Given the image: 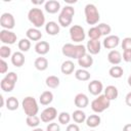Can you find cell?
I'll return each mask as SVG.
<instances>
[{"label":"cell","mask_w":131,"mask_h":131,"mask_svg":"<svg viewBox=\"0 0 131 131\" xmlns=\"http://www.w3.org/2000/svg\"><path fill=\"white\" fill-rule=\"evenodd\" d=\"M61 52L64 56L67 57H71V58H76L79 59L82 56H84L87 53V49L84 45L82 44H77L74 45L72 43H67L62 46L61 48Z\"/></svg>","instance_id":"obj_1"},{"label":"cell","mask_w":131,"mask_h":131,"mask_svg":"<svg viewBox=\"0 0 131 131\" xmlns=\"http://www.w3.org/2000/svg\"><path fill=\"white\" fill-rule=\"evenodd\" d=\"M74 14H75L74 7L71 6V5H66L61 9V11H60V13L58 15V24L63 28L69 27L72 24Z\"/></svg>","instance_id":"obj_2"},{"label":"cell","mask_w":131,"mask_h":131,"mask_svg":"<svg viewBox=\"0 0 131 131\" xmlns=\"http://www.w3.org/2000/svg\"><path fill=\"white\" fill-rule=\"evenodd\" d=\"M28 18L33 26L38 29L45 24V15L40 8H32L28 12Z\"/></svg>","instance_id":"obj_3"},{"label":"cell","mask_w":131,"mask_h":131,"mask_svg":"<svg viewBox=\"0 0 131 131\" xmlns=\"http://www.w3.org/2000/svg\"><path fill=\"white\" fill-rule=\"evenodd\" d=\"M23 110L25 112V114L27 115V117H31V116H37L38 112H39V106L37 103V100L32 97V96H27L24 98L23 102Z\"/></svg>","instance_id":"obj_4"},{"label":"cell","mask_w":131,"mask_h":131,"mask_svg":"<svg viewBox=\"0 0 131 131\" xmlns=\"http://www.w3.org/2000/svg\"><path fill=\"white\" fill-rule=\"evenodd\" d=\"M84 13H85L86 23L88 25H96L100 19L99 12H98V10L94 4H91V3L87 4L85 6Z\"/></svg>","instance_id":"obj_5"},{"label":"cell","mask_w":131,"mask_h":131,"mask_svg":"<svg viewBox=\"0 0 131 131\" xmlns=\"http://www.w3.org/2000/svg\"><path fill=\"white\" fill-rule=\"evenodd\" d=\"M110 105H111V100L107 99L104 94L98 95V97L93 99L91 102V108L95 113H102L103 111L108 108Z\"/></svg>","instance_id":"obj_6"},{"label":"cell","mask_w":131,"mask_h":131,"mask_svg":"<svg viewBox=\"0 0 131 131\" xmlns=\"http://www.w3.org/2000/svg\"><path fill=\"white\" fill-rule=\"evenodd\" d=\"M70 36H71L72 41H74L76 43H80V42H82L85 39L86 34H85L84 29L81 26L74 25L70 29Z\"/></svg>","instance_id":"obj_7"},{"label":"cell","mask_w":131,"mask_h":131,"mask_svg":"<svg viewBox=\"0 0 131 131\" xmlns=\"http://www.w3.org/2000/svg\"><path fill=\"white\" fill-rule=\"evenodd\" d=\"M15 25V19L14 16L11 13L5 12L1 15L0 17V26L3 28V30H11L14 28Z\"/></svg>","instance_id":"obj_8"},{"label":"cell","mask_w":131,"mask_h":131,"mask_svg":"<svg viewBox=\"0 0 131 131\" xmlns=\"http://www.w3.org/2000/svg\"><path fill=\"white\" fill-rule=\"evenodd\" d=\"M56 117H57V111H56V108L53 107V106L46 107L45 110L42 111V113H41V115H40V119H41V121L44 122V123L52 122Z\"/></svg>","instance_id":"obj_9"},{"label":"cell","mask_w":131,"mask_h":131,"mask_svg":"<svg viewBox=\"0 0 131 131\" xmlns=\"http://www.w3.org/2000/svg\"><path fill=\"white\" fill-rule=\"evenodd\" d=\"M16 35L9 31V30H1L0 31V41L3 44H7V45H11L14 44L16 41Z\"/></svg>","instance_id":"obj_10"},{"label":"cell","mask_w":131,"mask_h":131,"mask_svg":"<svg viewBox=\"0 0 131 131\" xmlns=\"http://www.w3.org/2000/svg\"><path fill=\"white\" fill-rule=\"evenodd\" d=\"M120 43V38L117 36V35H110V36H106L102 42L103 44V47L106 48V49H113V48H116Z\"/></svg>","instance_id":"obj_11"},{"label":"cell","mask_w":131,"mask_h":131,"mask_svg":"<svg viewBox=\"0 0 131 131\" xmlns=\"http://www.w3.org/2000/svg\"><path fill=\"white\" fill-rule=\"evenodd\" d=\"M103 90V85L99 80H93L88 84V91L92 95H100Z\"/></svg>","instance_id":"obj_12"},{"label":"cell","mask_w":131,"mask_h":131,"mask_svg":"<svg viewBox=\"0 0 131 131\" xmlns=\"http://www.w3.org/2000/svg\"><path fill=\"white\" fill-rule=\"evenodd\" d=\"M74 103L78 108H84L89 103L88 96L84 93H78L74 98Z\"/></svg>","instance_id":"obj_13"},{"label":"cell","mask_w":131,"mask_h":131,"mask_svg":"<svg viewBox=\"0 0 131 131\" xmlns=\"http://www.w3.org/2000/svg\"><path fill=\"white\" fill-rule=\"evenodd\" d=\"M101 43L99 40H89L86 45V49L90 54H97L100 52Z\"/></svg>","instance_id":"obj_14"},{"label":"cell","mask_w":131,"mask_h":131,"mask_svg":"<svg viewBox=\"0 0 131 131\" xmlns=\"http://www.w3.org/2000/svg\"><path fill=\"white\" fill-rule=\"evenodd\" d=\"M11 63L16 67V68H20L21 66H24L25 63V55L21 51H16L14 53H12L11 55Z\"/></svg>","instance_id":"obj_15"},{"label":"cell","mask_w":131,"mask_h":131,"mask_svg":"<svg viewBox=\"0 0 131 131\" xmlns=\"http://www.w3.org/2000/svg\"><path fill=\"white\" fill-rule=\"evenodd\" d=\"M107 60H108L110 63H112L114 66L119 64L122 61V55H121L120 51L115 50V49L111 50L108 52V54H107Z\"/></svg>","instance_id":"obj_16"},{"label":"cell","mask_w":131,"mask_h":131,"mask_svg":"<svg viewBox=\"0 0 131 131\" xmlns=\"http://www.w3.org/2000/svg\"><path fill=\"white\" fill-rule=\"evenodd\" d=\"M49 49H50V45L46 41H39L35 45V51L40 55H45L46 53H48Z\"/></svg>","instance_id":"obj_17"},{"label":"cell","mask_w":131,"mask_h":131,"mask_svg":"<svg viewBox=\"0 0 131 131\" xmlns=\"http://www.w3.org/2000/svg\"><path fill=\"white\" fill-rule=\"evenodd\" d=\"M60 9V3L56 0H49L45 2V10L48 13H56Z\"/></svg>","instance_id":"obj_18"},{"label":"cell","mask_w":131,"mask_h":131,"mask_svg":"<svg viewBox=\"0 0 131 131\" xmlns=\"http://www.w3.org/2000/svg\"><path fill=\"white\" fill-rule=\"evenodd\" d=\"M26 35H27V38L30 41H39L42 38L41 31H39L36 28H30V29H28Z\"/></svg>","instance_id":"obj_19"},{"label":"cell","mask_w":131,"mask_h":131,"mask_svg":"<svg viewBox=\"0 0 131 131\" xmlns=\"http://www.w3.org/2000/svg\"><path fill=\"white\" fill-rule=\"evenodd\" d=\"M104 95L106 96L107 99H110V100H115V99L118 97V95H119V91H118V89H117L116 86H114V85H108V86H106V88L104 89Z\"/></svg>","instance_id":"obj_20"},{"label":"cell","mask_w":131,"mask_h":131,"mask_svg":"<svg viewBox=\"0 0 131 131\" xmlns=\"http://www.w3.org/2000/svg\"><path fill=\"white\" fill-rule=\"evenodd\" d=\"M45 31L50 36H55L59 33V25L55 21H48L45 26Z\"/></svg>","instance_id":"obj_21"},{"label":"cell","mask_w":131,"mask_h":131,"mask_svg":"<svg viewBox=\"0 0 131 131\" xmlns=\"http://www.w3.org/2000/svg\"><path fill=\"white\" fill-rule=\"evenodd\" d=\"M78 63H79V66H81L82 69L86 70V69L90 68L93 64V58H92V56L90 54L86 53L84 56H82L81 58L78 59Z\"/></svg>","instance_id":"obj_22"},{"label":"cell","mask_w":131,"mask_h":131,"mask_svg":"<svg viewBox=\"0 0 131 131\" xmlns=\"http://www.w3.org/2000/svg\"><path fill=\"white\" fill-rule=\"evenodd\" d=\"M53 100V94L51 91H44L39 97V101L42 105H48Z\"/></svg>","instance_id":"obj_23"},{"label":"cell","mask_w":131,"mask_h":131,"mask_svg":"<svg viewBox=\"0 0 131 131\" xmlns=\"http://www.w3.org/2000/svg\"><path fill=\"white\" fill-rule=\"evenodd\" d=\"M74 70H75V64H74V62L72 60H66V61H63L62 64H61V67H60V71L64 75H71V74H73Z\"/></svg>","instance_id":"obj_24"},{"label":"cell","mask_w":131,"mask_h":131,"mask_svg":"<svg viewBox=\"0 0 131 131\" xmlns=\"http://www.w3.org/2000/svg\"><path fill=\"white\" fill-rule=\"evenodd\" d=\"M34 66H35V68H36L38 71H45V70L48 68V60H47V58H45V57H43V56L37 57V58L35 59Z\"/></svg>","instance_id":"obj_25"},{"label":"cell","mask_w":131,"mask_h":131,"mask_svg":"<svg viewBox=\"0 0 131 131\" xmlns=\"http://www.w3.org/2000/svg\"><path fill=\"white\" fill-rule=\"evenodd\" d=\"M100 121H101V119H100V117L98 115H90L86 119V124L90 128H95V127L99 126Z\"/></svg>","instance_id":"obj_26"},{"label":"cell","mask_w":131,"mask_h":131,"mask_svg":"<svg viewBox=\"0 0 131 131\" xmlns=\"http://www.w3.org/2000/svg\"><path fill=\"white\" fill-rule=\"evenodd\" d=\"M72 119H73L77 124H80V123H83L84 121H86L87 117H86V114H85L82 110H76V111H74V113L72 114Z\"/></svg>","instance_id":"obj_27"},{"label":"cell","mask_w":131,"mask_h":131,"mask_svg":"<svg viewBox=\"0 0 131 131\" xmlns=\"http://www.w3.org/2000/svg\"><path fill=\"white\" fill-rule=\"evenodd\" d=\"M75 77L79 81H88L90 79V73L85 69H79L75 72Z\"/></svg>","instance_id":"obj_28"},{"label":"cell","mask_w":131,"mask_h":131,"mask_svg":"<svg viewBox=\"0 0 131 131\" xmlns=\"http://www.w3.org/2000/svg\"><path fill=\"white\" fill-rule=\"evenodd\" d=\"M108 74H110V76H111L112 78L119 79V78H121V77L123 76L124 70H123V68L120 67V66H114V67H112V68L110 69Z\"/></svg>","instance_id":"obj_29"},{"label":"cell","mask_w":131,"mask_h":131,"mask_svg":"<svg viewBox=\"0 0 131 131\" xmlns=\"http://www.w3.org/2000/svg\"><path fill=\"white\" fill-rule=\"evenodd\" d=\"M18 104H19V102H18L17 98H15L14 96L8 97L6 99V101H5V106L9 111H15V110H17L18 108Z\"/></svg>","instance_id":"obj_30"},{"label":"cell","mask_w":131,"mask_h":131,"mask_svg":"<svg viewBox=\"0 0 131 131\" xmlns=\"http://www.w3.org/2000/svg\"><path fill=\"white\" fill-rule=\"evenodd\" d=\"M14 86H15V83H12L10 82L9 80H7L6 78H3L0 82V87L3 91L5 92H11L13 89H14Z\"/></svg>","instance_id":"obj_31"},{"label":"cell","mask_w":131,"mask_h":131,"mask_svg":"<svg viewBox=\"0 0 131 131\" xmlns=\"http://www.w3.org/2000/svg\"><path fill=\"white\" fill-rule=\"evenodd\" d=\"M46 85L49 87V88H52V89H54V88H57L58 86H59V78L58 77H56V76H53V75H51V76H48L47 78H46Z\"/></svg>","instance_id":"obj_32"},{"label":"cell","mask_w":131,"mask_h":131,"mask_svg":"<svg viewBox=\"0 0 131 131\" xmlns=\"http://www.w3.org/2000/svg\"><path fill=\"white\" fill-rule=\"evenodd\" d=\"M17 46H18V49L21 52H27L31 48V41L28 38H23V39H20L18 41Z\"/></svg>","instance_id":"obj_33"},{"label":"cell","mask_w":131,"mask_h":131,"mask_svg":"<svg viewBox=\"0 0 131 131\" xmlns=\"http://www.w3.org/2000/svg\"><path fill=\"white\" fill-rule=\"evenodd\" d=\"M88 36H89L90 40H99V38H100L102 35H101L99 29L97 28V26H95V27H92V28L89 29V31H88Z\"/></svg>","instance_id":"obj_34"},{"label":"cell","mask_w":131,"mask_h":131,"mask_svg":"<svg viewBox=\"0 0 131 131\" xmlns=\"http://www.w3.org/2000/svg\"><path fill=\"white\" fill-rule=\"evenodd\" d=\"M40 118L38 116H31V117H27L26 119V123L29 127H32V128H36L39 124H40Z\"/></svg>","instance_id":"obj_35"},{"label":"cell","mask_w":131,"mask_h":131,"mask_svg":"<svg viewBox=\"0 0 131 131\" xmlns=\"http://www.w3.org/2000/svg\"><path fill=\"white\" fill-rule=\"evenodd\" d=\"M97 28L99 29L100 33L102 36H110L111 32H112V28L110 25L107 24H104V23H101V24H98L97 25Z\"/></svg>","instance_id":"obj_36"},{"label":"cell","mask_w":131,"mask_h":131,"mask_svg":"<svg viewBox=\"0 0 131 131\" xmlns=\"http://www.w3.org/2000/svg\"><path fill=\"white\" fill-rule=\"evenodd\" d=\"M71 115L69 114V113H67V112H61L59 115H58V122L60 123V124H62V125H67V124H69L70 123V121H71Z\"/></svg>","instance_id":"obj_37"},{"label":"cell","mask_w":131,"mask_h":131,"mask_svg":"<svg viewBox=\"0 0 131 131\" xmlns=\"http://www.w3.org/2000/svg\"><path fill=\"white\" fill-rule=\"evenodd\" d=\"M11 55V49L10 47H8V45H2L0 47V56L2 59L7 58Z\"/></svg>","instance_id":"obj_38"},{"label":"cell","mask_w":131,"mask_h":131,"mask_svg":"<svg viewBox=\"0 0 131 131\" xmlns=\"http://www.w3.org/2000/svg\"><path fill=\"white\" fill-rule=\"evenodd\" d=\"M122 48L124 50H129L131 49V37H126L122 41Z\"/></svg>","instance_id":"obj_39"},{"label":"cell","mask_w":131,"mask_h":131,"mask_svg":"<svg viewBox=\"0 0 131 131\" xmlns=\"http://www.w3.org/2000/svg\"><path fill=\"white\" fill-rule=\"evenodd\" d=\"M4 78H6L7 80H9V81L12 82V83H16V82H17V75H16L14 72H10V73L6 74V76H5Z\"/></svg>","instance_id":"obj_40"},{"label":"cell","mask_w":131,"mask_h":131,"mask_svg":"<svg viewBox=\"0 0 131 131\" xmlns=\"http://www.w3.org/2000/svg\"><path fill=\"white\" fill-rule=\"evenodd\" d=\"M46 131H60V127L57 123H49L46 127Z\"/></svg>","instance_id":"obj_41"},{"label":"cell","mask_w":131,"mask_h":131,"mask_svg":"<svg viewBox=\"0 0 131 131\" xmlns=\"http://www.w3.org/2000/svg\"><path fill=\"white\" fill-rule=\"evenodd\" d=\"M7 70H8V64H7V62L4 60V59H0V73L1 74H5L6 72H7Z\"/></svg>","instance_id":"obj_42"},{"label":"cell","mask_w":131,"mask_h":131,"mask_svg":"<svg viewBox=\"0 0 131 131\" xmlns=\"http://www.w3.org/2000/svg\"><path fill=\"white\" fill-rule=\"evenodd\" d=\"M123 59L126 62H131V49L124 50V52H123Z\"/></svg>","instance_id":"obj_43"},{"label":"cell","mask_w":131,"mask_h":131,"mask_svg":"<svg viewBox=\"0 0 131 131\" xmlns=\"http://www.w3.org/2000/svg\"><path fill=\"white\" fill-rule=\"evenodd\" d=\"M66 131H80V128L77 124H69Z\"/></svg>","instance_id":"obj_44"},{"label":"cell","mask_w":131,"mask_h":131,"mask_svg":"<svg viewBox=\"0 0 131 131\" xmlns=\"http://www.w3.org/2000/svg\"><path fill=\"white\" fill-rule=\"evenodd\" d=\"M125 102H126V104L128 106H131V92L127 93V95L125 97Z\"/></svg>","instance_id":"obj_45"},{"label":"cell","mask_w":131,"mask_h":131,"mask_svg":"<svg viewBox=\"0 0 131 131\" xmlns=\"http://www.w3.org/2000/svg\"><path fill=\"white\" fill-rule=\"evenodd\" d=\"M123 131H131V124H126L123 127Z\"/></svg>","instance_id":"obj_46"},{"label":"cell","mask_w":131,"mask_h":131,"mask_svg":"<svg viewBox=\"0 0 131 131\" xmlns=\"http://www.w3.org/2000/svg\"><path fill=\"white\" fill-rule=\"evenodd\" d=\"M32 3H33V4H42V3H44V1H43V0L38 1V2H37V1H32Z\"/></svg>","instance_id":"obj_47"},{"label":"cell","mask_w":131,"mask_h":131,"mask_svg":"<svg viewBox=\"0 0 131 131\" xmlns=\"http://www.w3.org/2000/svg\"><path fill=\"white\" fill-rule=\"evenodd\" d=\"M0 100H1V106H3L4 105V98L2 95H0Z\"/></svg>","instance_id":"obj_48"},{"label":"cell","mask_w":131,"mask_h":131,"mask_svg":"<svg viewBox=\"0 0 131 131\" xmlns=\"http://www.w3.org/2000/svg\"><path fill=\"white\" fill-rule=\"evenodd\" d=\"M127 82H128V85L131 87V75L128 77V81H127Z\"/></svg>","instance_id":"obj_49"},{"label":"cell","mask_w":131,"mask_h":131,"mask_svg":"<svg viewBox=\"0 0 131 131\" xmlns=\"http://www.w3.org/2000/svg\"><path fill=\"white\" fill-rule=\"evenodd\" d=\"M33 131H43V129H41V128H35V129H33Z\"/></svg>","instance_id":"obj_50"},{"label":"cell","mask_w":131,"mask_h":131,"mask_svg":"<svg viewBox=\"0 0 131 131\" xmlns=\"http://www.w3.org/2000/svg\"><path fill=\"white\" fill-rule=\"evenodd\" d=\"M91 131H94V130H91Z\"/></svg>","instance_id":"obj_51"}]
</instances>
